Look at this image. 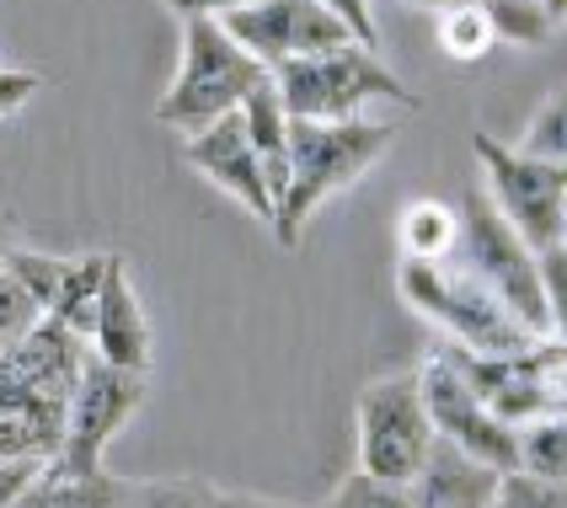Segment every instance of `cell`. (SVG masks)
I'll return each instance as SVG.
<instances>
[{
	"label": "cell",
	"mask_w": 567,
	"mask_h": 508,
	"mask_svg": "<svg viewBox=\"0 0 567 508\" xmlns=\"http://www.w3.org/2000/svg\"><path fill=\"white\" fill-rule=\"evenodd\" d=\"M54 508H128V477L118 471H86V477H49Z\"/></svg>",
	"instance_id": "obj_22"
},
{
	"label": "cell",
	"mask_w": 567,
	"mask_h": 508,
	"mask_svg": "<svg viewBox=\"0 0 567 508\" xmlns=\"http://www.w3.org/2000/svg\"><path fill=\"white\" fill-rule=\"evenodd\" d=\"M519 439V477L567 481V413H540L514 428Z\"/></svg>",
	"instance_id": "obj_17"
},
{
	"label": "cell",
	"mask_w": 567,
	"mask_h": 508,
	"mask_svg": "<svg viewBox=\"0 0 567 508\" xmlns=\"http://www.w3.org/2000/svg\"><path fill=\"white\" fill-rule=\"evenodd\" d=\"M472 151H476V166H482V193H487V204H493L536 252L563 247V236H567V166L525 156L519 145L493 139L487 128L472 139Z\"/></svg>",
	"instance_id": "obj_7"
},
{
	"label": "cell",
	"mask_w": 567,
	"mask_h": 508,
	"mask_svg": "<svg viewBox=\"0 0 567 508\" xmlns=\"http://www.w3.org/2000/svg\"><path fill=\"white\" fill-rule=\"evenodd\" d=\"M225 508H306V504H284V498H262V493H225Z\"/></svg>",
	"instance_id": "obj_32"
},
{
	"label": "cell",
	"mask_w": 567,
	"mask_h": 508,
	"mask_svg": "<svg viewBox=\"0 0 567 508\" xmlns=\"http://www.w3.org/2000/svg\"><path fill=\"white\" fill-rule=\"evenodd\" d=\"M43 81L32 75V70H6L0 64V118H11V113H22L32 102V92H38Z\"/></svg>",
	"instance_id": "obj_28"
},
{
	"label": "cell",
	"mask_w": 567,
	"mask_h": 508,
	"mask_svg": "<svg viewBox=\"0 0 567 508\" xmlns=\"http://www.w3.org/2000/svg\"><path fill=\"white\" fill-rule=\"evenodd\" d=\"M11 508H54V481H49V471L32 481V487H28V493H22V498H17Z\"/></svg>",
	"instance_id": "obj_31"
},
{
	"label": "cell",
	"mask_w": 567,
	"mask_h": 508,
	"mask_svg": "<svg viewBox=\"0 0 567 508\" xmlns=\"http://www.w3.org/2000/svg\"><path fill=\"white\" fill-rule=\"evenodd\" d=\"M225 32H230L268 75L289 60H311V54H327V49L359 43V38H353L327 6H316V0H257L247 11L225 17Z\"/></svg>",
	"instance_id": "obj_10"
},
{
	"label": "cell",
	"mask_w": 567,
	"mask_h": 508,
	"mask_svg": "<svg viewBox=\"0 0 567 508\" xmlns=\"http://www.w3.org/2000/svg\"><path fill=\"white\" fill-rule=\"evenodd\" d=\"M563 247H567V236H563Z\"/></svg>",
	"instance_id": "obj_34"
},
{
	"label": "cell",
	"mask_w": 567,
	"mask_h": 508,
	"mask_svg": "<svg viewBox=\"0 0 567 508\" xmlns=\"http://www.w3.org/2000/svg\"><path fill=\"white\" fill-rule=\"evenodd\" d=\"M86 349L102 364H118V370H140L151 375V349H156V332L145 321V305L134 294L128 279V262L107 252V273H102V294H96V317H92V338Z\"/></svg>",
	"instance_id": "obj_12"
},
{
	"label": "cell",
	"mask_w": 567,
	"mask_h": 508,
	"mask_svg": "<svg viewBox=\"0 0 567 508\" xmlns=\"http://www.w3.org/2000/svg\"><path fill=\"white\" fill-rule=\"evenodd\" d=\"M396 294L408 300V311L429 317L444 332V343L472 353H525L540 338H530L519 321L504 311V300L493 289L472 279L455 257L444 262H396Z\"/></svg>",
	"instance_id": "obj_3"
},
{
	"label": "cell",
	"mask_w": 567,
	"mask_h": 508,
	"mask_svg": "<svg viewBox=\"0 0 567 508\" xmlns=\"http://www.w3.org/2000/svg\"><path fill=\"white\" fill-rule=\"evenodd\" d=\"M455 236H461V209H450L440 198H412L402 204V220H396V247L408 262H444L455 252Z\"/></svg>",
	"instance_id": "obj_15"
},
{
	"label": "cell",
	"mask_w": 567,
	"mask_h": 508,
	"mask_svg": "<svg viewBox=\"0 0 567 508\" xmlns=\"http://www.w3.org/2000/svg\"><path fill=\"white\" fill-rule=\"evenodd\" d=\"M563 22H567V17H563Z\"/></svg>",
	"instance_id": "obj_35"
},
{
	"label": "cell",
	"mask_w": 567,
	"mask_h": 508,
	"mask_svg": "<svg viewBox=\"0 0 567 508\" xmlns=\"http://www.w3.org/2000/svg\"><path fill=\"white\" fill-rule=\"evenodd\" d=\"M327 508H417V504H412L408 481H380V477H370V471H348V477L332 487Z\"/></svg>",
	"instance_id": "obj_24"
},
{
	"label": "cell",
	"mask_w": 567,
	"mask_h": 508,
	"mask_svg": "<svg viewBox=\"0 0 567 508\" xmlns=\"http://www.w3.org/2000/svg\"><path fill=\"white\" fill-rule=\"evenodd\" d=\"M102 273H107V252L70 257V268H64V284H60L54 305H49L43 317L60 321L64 332H75V338L86 343V338H92V317H96V294H102Z\"/></svg>",
	"instance_id": "obj_16"
},
{
	"label": "cell",
	"mask_w": 567,
	"mask_h": 508,
	"mask_svg": "<svg viewBox=\"0 0 567 508\" xmlns=\"http://www.w3.org/2000/svg\"><path fill=\"white\" fill-rule=\"evenodd\" d=\"M353 428H359V471H370L380 481L417 477L429 449H434V423L423 407L417 370L375 375L364 385L359 407H353Z\"/></svg>",
	"instance_id": "obj_8"
},
{
	"label": "cell",
	"mask_w": 567,
	"mask_h": 508,
	"mask_svg": "<svg viewBox=\"0 0 567 508\" xmlns=\"http://www.w3.org/2000/svg\"><path fill=\"white\" fill-rule=\"evenodd\" d=\"M519 151L536 156V160H557V166H567V81L540 102L536 113H530V128H525Z\"/></svg>",
	"instance_id": "obj_21"
},
{
	"label": "cell",
	"mask_w": 567,
	"mask_h": 508,
	"mask_svg": "<svg viewBox=\"0 0 567 508\" xmlns=\"http://www.w3.org/2000/svg\"><path fill=\"white\" fill-rule=\"evenodd\" d=\"M54 439L22 417H0V460H49Z\"/></svg>",
	"instance_id": "obj_26"
},
{
	"label": "cell",
	"mask_w": 567,
	"mask_h": 508,
	"mask_svg": "<svg viewBox=\"0 0 567 508\" xmlns=\"http://www.w3.org/2000/svg\"><path fill=\"white\" fill-rule=\"evenodd\" d=\"M417 385H423V407H429V423H434V439L466 449L476 460H487V466L504 471V477L519 471V439H514V428L476 396L472 381H466V375L455 370V359L444 353V343L423 353Z\"/></svg>",
	"instance_id": "obj_9"
},
{
	"label": "cell",
	"mask_w": 567,
	"mask_h": 508,
	"mask_svg": "<svg viewBox=\"0 0 567 508\" xmlns=\"http://www.w3.org/2000/svg\"><path fill=\"white\" fill-rule=\"evenodd\" d=\"M236 113H241V124H247L252 156H257V166H262V177H268L274 204H279L284 183H289V113H284V96H279V86H274V75L257 81Z\"/></svg>",
	"instance_id": "obj_14"
},
{
	"label": "cell",
	"mask_w": 567,
	"mask_h": 508,
	"mask_svg": "<svg viewBox=\"0 0 567 508\" xmlns=\"http://www.w3.org/2000/svg\"><path fill=\"white\" fill-rule=\"evenodd\" d=\"M540 289H546V326L557 343H567V247L540 252Z\"/></svg>",
	"instance_id": "obj_25"
},
{
	"label": "cell",
	"mask_w": 567,
	"mask_h": 508,
	"mask_svg": "<svg viewBox=\"0 0 567 508\" xmlns=\"http://www.w3.org/2000/svg\"><path fill=\"white\" fill-rule=\"evenodd\" d=\"M183 160L204 183H215L225 198H236L252 220H274V193H268V177L252 156V139H247V124L241 113H225L215 124H204L198 134L183 139Z\"/></svg>",
	"instance_id": "obj_11"
},
{
	"label": "cell",
	"mask_w": 567,
	"mask_h": 508,
	"mask_svg": "<svg viewBox=\"0 0 567 508\" xmlns=\"http://www.w3.org/2000/svg\"><path fill=\"white\" fill-rule=\"evenodd\" d=\"M11 241H17V236H11V220L0 215V349H6V343H17L32 321L43 317V311L28 300V289L6 273V247H11Z\"/></svg>",
	"instance_id": "obj_23"
},
{
	"label": "cell",
	"mask_w": 567,
	"mask_h": 508,
	"mask_svg": "<svg viewBox=\"0 0 567 508\" xmlns=\"http://www.w3.org/2000/svg\"><path fill=\"white\" fill-rule=\"evenodd\" d=\"M498 43H504V38H498V22L487 17L482 0H466V6L440 11V54L444 60L476 64V60H487Z\"/></svg>",
	"instance_id": "obj_18"
},
{
	"label": "cell",
	"mask_w": 567,
	"mask_h": 508,
	"mask_svg": "<svg viewBox=\"0 0 567 508\" xmlns=\"http://www.w3.org/2000/svg\"><path fill=\"white\" fill-rule=\"evenodd\" d=\"M145 381L140 370H118V364H102L86 349V364L75 375L70 391V407H64V428H60V449L43 460L49 477H86L107 466V445L128 428V417L140 413L145 402Z\"/></svg>",
	"instance_id": "obj_6"
},
{
	"label": "cell",
	"mask_w": 567,
	"mask_h": 508,
	"mask_svg": "<svg viewBox=\"0 0 567 508\" xmlns=\"http://www.w3.org/2000/svg\"><path fill=\"white\" fill-rule=\"evenodd\" d=\"M396 139V124L385 118H338V124H316V118H289V183H284L268 230L279 236V247H300L311 215L348 193L370 166H375Z\"/></svg>",
	"instance_id": "obj_1"
},
{
	"label": "cell",
	"mask_w": 567,
	"mask_h": 508,
	"mask_svg": "<svg viewBox=\"0 0 567 508\" xmlns=\"http://www.w3.org/2000/svg\"><path fill=\"white\" fill-rule=\"evenodd\" d=\"M417 508H493L504 493V471H493L487 460H476L466 449L434 439L423 471L408 481Z\"/></svg>",
	"instance_id": "obj_13"
},
{
	"label": "cell",
	"mask_w": 567,
	"mask_h": 508,
	"mask_svg": "<svg viewBox=\"0 0 567 508\" xmlns=\"http://www.w3.org/2000/svg\"><path fill=\"white\" fill-rule=\"evenodd\" d=\"M161 6L177 11V17H215V22H225V17L247 11V6H257V0H161Z\"/></svg>",
	"instance_id": "obj_30"
},
{
	"label": "cell",
	"mask_w": 567,
	"mask_h": 508,
	"mask_svg": "<svg viewBox=\"0 0 567 508\" xmlns=\"http://www.w3.org/2000/svg\"><path fill=\"white\" fill-rule=\"evenodd\" d=\"M316 6H327V11H332V17H338V22H343L359 43H364V49H375V43H380L375 6H370V0H316Z\"/></svg>",
	"instance_id": "obj_27"
},
{
	"label": "cell",
	"mask_w": 567,
	"mask_h": 508,
	"mask_svg": "<svg viewBox=\"0 0 567 508\" xmlns=\"http://www.w3.org/2000/svg\"><path fill=\"white\" fill-rule=\"evenodd\" d=\"M257 81H268V70L225 32V22L183 17V60L156 102V124L177 128V134H198L204 124L236 113Z\"/></svg>",
	"instance_id": "obj_2"
},
{
	"label": "cell",
	"mask_w": 567,
	"mask_h": 508,
	"mask_svg": "<svg viewBox=\"0 0 567 508\" xmlns=\"http://www.w3.org/2000/svg\"><path fill=\"white\" fill-rule=\"evenodd\" d=\"M128 508H134V493H128Z\"/></svg>",
	"instance_id": "obj_33"
},
{
	"label": "cell",
	"mask_w": 567,
	"mask_h": 508,
	"mask_svg": "<svg viewBox=\"0 0 567 508\" xmlns=\"http://www.w3.org/2000/svg\"><path fill=\"white\" fill-rule=\"evenodd\" d=\"M64 268H70V257L32 252V247H17V241L6 247V273L28 289V300L38 305V311L54 305V294H60V284H64Z\"/></svg>",
	"instance_id": "obj_20"
},
{
	"label": "cell",
	"mask_w": 567,
	"mask_h": 508,
	"mask_svg": "<svg viewBox=\"0 0 567 508\" xmlns=\"http://www.w3.org/2000/svg\"><path fill=\"white\" fill-rule=\"evenodd\" d=\"M450 257L472 279H482L493 289L504 300V311L530 338H540V343L551 338V326H546V289H540V252L487 204L482 188H472L461 198V236H455V252Z\"/></svg>",
	"instance_id": "obj_5"
},
{
	"label": "cell",
	"mask_w": 567,
	"mask_h": 508,
	"mask_svg": "<svg viewBox=\"0 0 567 508\" xmlns=\"http://www.w3.org/2000/svg\"><path fill=\"white\" fill-rule=\"evenodd\" d=\"M128 493L134 508H225V487L204 477H140Z\"/></svg>",
	"instance_id": "obj_19"
},
{
	"label": "cell",
	"mask_w": 567,
	"mask_h": 508,
	"mask_svg": "<svg viewBox=\"0 0 567 508\" xmlns=\"http://www.w3.org/2000/svg\"><path fill=\"white\" fill-rule=\"evenodd\" d=\"M38 477H43V460H0V508L17 504Z\"/></svg>",
	"instance_id": "obj_29"
},
{
	"label": "cell",
	"mask_w": 567,
	"mask_h": 508,
	"mask_svg": "<svg viewBox=\"0 0 567 508\" xmlns=\"http://www.w3.org/2000/svg\"><path fill=\"white\" fill-rule=\"evenodd\" d=\"M274 86H279L289 118H316V124L364 118L375 102L423 107V96L402 86V75L391 64H380V54L364 49V43H343V49H327V54H311V60L279 64Z\"/></svg>",
	"instance_id": "obj_4"
}]
</instances>
